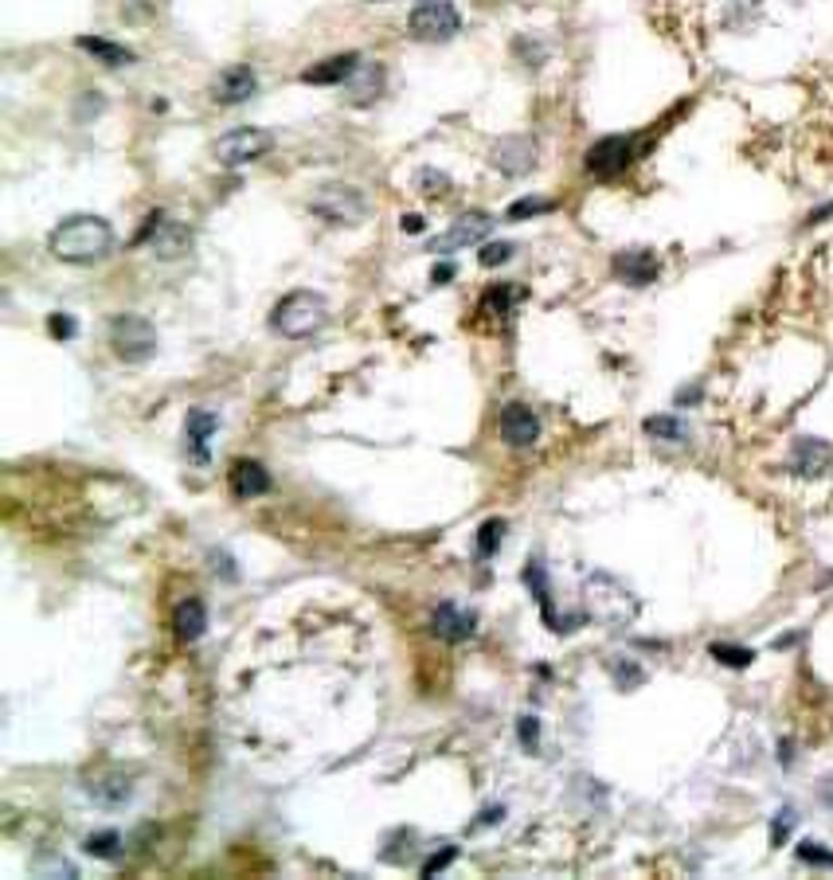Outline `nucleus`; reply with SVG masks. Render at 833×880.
I'll return each mask as SVG.
<instances>
[{"instance_id": "nucleus-37", "label": "nucleus", "mask_w": 833, "mask_h": 880, "mask_svg": "<svg viewBox=\"0 0 833 880\" xmlns=\"http://www.w3.org/2000/svg\"><path fill=\"white\" fill-rule=\"evenodd\" d=\"M419 188L427 192V197H447V192H450V177H447V173L423 169L419 173Z\"/></svg>"}, {"instance_id": "nucleus-20", "label": "nucleus", "mask_w": 833, "mask_h": 880, "mask_svg": "<svg viewBox=\"0 0 833 880\" xmlns=\"http://www.w3.org/2000/svg\"><path fill=\"white\" fill-rule=\"evenodd\" d=\"M384 67L380 63H360V71H356L353 79L345 83V98L353 106H372L380 94H384Z\"/></svg>"}, {"instance_id": "nucleus-46", "label": "nucleus", "mask_w": 833, "mask_h": 880, "mask_svg": "<svg viewBox=\"0 0 833 880\" xmlns=\"http://www.w3.org/2000/svg\"><path fill=\"white\" fill-rule=\"evenodd\" d=\"M368 4H384V0H368Z\"/></svg>"}, {"instance_id": "nucleus-15", "label": "nucleus", "mask_w": 833, "mask_h": 880, "mask_svg": "<svg viewBox=\"0 0 833 880\" xmlns=\"http://www.w3.org/2000/svg\"><path fill=\"white\" fill-rule=\"evenodd\" d=\"M478 630V615L474 610H462L459 603H439L431 610V634L442 638V642H466Z\"/></svg>"}, {"instance_id": "nucleus-35", "label": "nucleus", "mask_w": 833, "mask_h": 880, "mask_svg": "<svg viewBox=\"0 0 833 880\" xmlns=\"http://www.w3.org/2000/svg\"><path fill=\"white\" fill-rule=\"evenodd\" d=\"M798 861L802 865H822V869H833V853L818 842H802L798 845Z\"/></svg>"}, {"instance_id": "nucleus-34", "label": "nucleus", "mask_w": 833, "mask_h": 880, "mask_svg": "<svg viewBox=\"0 0 833 880\" xmlns=\"http://www.w3.org/2000/svg\"><path fill=\"white\" fill-rule=\"evenodd\" d=\"M513 251H516V247L505 243V239H501V243H486L478 251V263L481 266H501V263H509V259H513Z\"/></svg>"}, {"instance_id": "nucleus-28", "label": "nucleus", "mask_w": 833, "mask_h": 880, "mask_svg": "<svg viewBox=\"0 0 833 880\" xmlns=\"http://www.w3.org/2000/svg\"><path fill=\"white\" fill-rule=\"evenodd\" d=\"M709 654L716 657L721 665H728V669H748L751 662H755V650L748 646H728V642H712Z\"/></svg>"}, {"instance_id": "nucleus-24", "label": "nucleus", "mask_w": 833, "mask_h": 880, "mask_svg": "<svg viewBox=\"0 0 833 880\" xmlns=\"http://www.w3.org/2000/svg\"><path fill=\"white\" fill-rule=\"evenodd\" d=\"M642 431H646L650 439H657V442H669V447H685V442L693 439L689 423L677 419V415H650V419L642 423Z\"/></svg>"}, {"instance_id": "nucleus-31", "label": "nucleus", "mask_w": 833, "mask_h": 880, "mask_svg": "<svg viewBox=\"0 0 833 880\" xmlns=\"http://www.w3.org/2000/svg\"><path fill=\"white\" fill-rule=\"evenodd\" d=\"M798 825V814L795 810H790V806H783V810H778L775 818H771V845H787V837H790V830H795Z\"/></svg>"}, {"instance_id": "nucleus-39", "label": "nucleus", "mask_w": 833, "mask_h": 880, "mask_svg": "<svg viewBox=\"0 0 833 880\" xmlns=\"http://www.w3.org/2000/svg\"><path fill=\"white\" fill-rule=\"evenodd\" d=\"M212 568H216V575L224 572V580H239V572H235V560L227 552H212Z\"/></svg>"}, {"instance_id": "nucleus-45", "label": "nucleus", "mask_w": 833, "mask_h": 880, "mask_svg": "<svg viewBox=\"0 0 833 880\" xmlns=\"http://www.w3.org/2000/svg\"><path fill=\"white\" fill-rule=\"evenodd\" d=\"M822 802L833 806V778H825V783H822Z\"/></svg>"}, {"instance_id": "nucleus-40", "label": "nucleus", "mask_w": 833, "mask_h": 880, "mask_svg": "<svg viewBox=\"0 0 833 880\" xmlns=\"http://www.w3.org/2000/svg\"><path fill=\"white\" fill-rule=\"evenodd\" d=\"M501 818H505V806H486V810H481V818L474 822V830H481V825H497Z\"/></svg>"}, {"instance_id": "nucleus-29", "label": "nucleus", "mask_w": 833, "mask_h": 880, "mask_svg": "<svg viewBox=\"0 0 833 880\" xmlns=\"http://www.w3.org/2000/svg\"><path fill=\"white\" fill-rule=\"evenodd\" d=\"M501 540H505V521H501V516H489L486 525L478 528V556L481 560H489V556L501 548Z\"/></svg>"}, {"instance_id": "nucleus-32", "label": "nucleus", "mask_w": 833, "mask_h": 880, "mask_svg": "<svg viewBox=\"0 0 833 880\" xmlns=\"http://www.w3.org/2000/svg\"><path fill=\"white\" fill-rule=\"evenodd\" d=\"M516 740H521V748H525L528 756H536V751H540V721H536V716H521V721H516Z\"/></svg>"}, {"instance_id": "nucleus-3", "label": "nucleus", "mask_w": 833, "mask_h": 880, "mask_svg": "<svg viewBox=\"0 0 833 880\" xmlns=\"http://www.w3.org/2000/svg\"><path fill=\"white\" fill-rule=\"evenodd\" d=\"M329 321V301L313 290H294L271 309V329L282 333V337L301 341L313 337L321 325Z\"/></svg>"}, {"instance_id": "nucleus-21", "label": "nucleus", "mask_w": 833, "mask_h": 880, "mask_svg": "<svg viewBox=\"0 0 833 880\" xmlns=\"http://www.w3.org/2000/svg\"><path fill=\"white\" fill-rule=\"evenodd\" d=\"M207 630V607L204 599H185L177 603V610H172V634L180 638V642H200Z\"/></svg>"}, {"instance_id": "nucleus-25", "label": "nucleus", "mask_w": 833, "mask_h": 880, "mask_svg": "<svg viewBox=\"0 0 833 880\" xmlns=\"http://www.w3.org/2000/svg\"><path fill=\"white\" fill-rule=\"evenodd\" d=\"M525 583H528V591L536 595V603H540V610H544V622L552 627L556 622V610H552V587H548V568H544V560L536 556V560H528L525 563Z\"/></svg>"}, {"instance_id": "nucleus-8", "label": "nucleus", "mask_w": 833, "mask_h": 880, "mask_svg": "<svg viewBox=\"0 0 833 880\" xmlns=\"http://www.w3.org/2000/svg\"><path fill=\"white\" fill-rule=\"evenodd\" d=\"M638 157V138H627V133H610V138L595 141L587 150V157H583V165H587L591 177L599 180H615L622 177V173L630 169V160Z\"/></svg>"}, {"instance_id": "nucleus-14", "label": "nucleus", "mask_w": 833, "mask_h": 880, "mask_svg": "<svg viewBox=\"0 0 833 880\" xmlns=\"http://www.w3.org/2000/svg\"><path fill=\"white\" fill-rule=\"evenodd\" d=\"M489 231H493V219L486 216V212H466V216L454 219V227H450L447 235H439L431 243L435 254H447L454 251V247H474V243H486Z\"/></svg>"}, {"instance_id": "nucleus-23", "label": "nucleus", "mask_w": 833, "mask_h": 880, "mask_svg": "<svg viewBox=\"0 0 833 880\" xmlns=\"http://www.w3.org/2000/svg\"><path fill=\"white\" fill-rule=\"evenodd\" d=\"M75 44L83 47L86 56L98 59L103 67H130L133 59H138L126 44H114V39H103V36H79Z\"/></svg>"}, {"instance_id": "nucleus-36", "label": "nucleus", "mask_w": 833, "mask_h": 880, "mask_svg": "<svg viewBox=\"0 0 833 880\" xmlns=\"http://www.w3.org/2000/svg\"><path fill=\"white\" fill-rule=\"evenodd\" d=\"M47 333H51L56 341H71L79 333V325L71 313H51V318H47Z\"/></svg>"}, {"instance_id": "nucleus-33", "label": "nucleus", "mask_w": 833, "mask_h": 880, "mask_svg": "<svg viewBox=\"0 0 833 880\" xmlns=\"http://www.w3.org/2000/svg\"><path fill=\"white\" fill-rule=\"evenodd\" d=\"M610 674H615L618 689H638V685L646 681V674H642V669H638L634 662H622V657H618V662L610 665Z\"/></svg>"}, {"instance_id": "nucleus-2", "label": "nucleus", "mask_w": 833, "mask_h": 880, "mask_svg": "<svg viewBox=\"0 0 833 880\" xmlns=\"http://www.w3.org/2000/svg\"><path fill=\"white\" fill-rule=\"evenodd\" d=\"M583 603H587V618H595L599 627H610V630L630 627L638 618V610H642L634 591L607 572H591L587 580H583Z\"/></svg>"}, {"instance_id": "nucleus-9", "label": "nucleus", "mask_w": 833, "mask_h": 880, "mask_svg": "<svg viewBox=\"0 0 833 880\" xmlns=\"http://www.w3.org/2000/svg\"><path fill=\"white\" fill-rule=\"evenodd\" d=\"M138 243H150V251L157 254V259L172 263V259L188 254V247H192V231H188L185 224H177V219H169L165 212H153V216L145 219V227L138 231Z\"/></svg>"}, {"instance_id": "nucleus-11", "label": "nucleus", "mask_w": 833, "mask_h": 880, "mask_svg": "<svg viewBox=\"0 0 833 880\" xmlns=\"http://www.w3.org/2000/svg\"><path fill=\"white\" fill-rule=\"evenodd\" d=\"M497 435L516 450L536 447V439H540V419H536V412L528 403H505L501 415H497Z\"/></svg>"}, {"instance_id": "nucleus-17", "label": "nucleus", "mask_w": 833, "mask_h": 880, "mask_svg": "<svg viewBox=\"0 0 833 880\" xmlns=\"http://www.w3.org/2000/svg\"><path fill=\"white\" fill-rule=\"evenodd\" d=\"M227 486H231L235 501H254V497L271 493V474H266L263 462L254 459H239L227 469Z\"/></svg>"}, {"instance_id": "nucleus-30", "label": "nucleus", "mask_w": 833, "mask_h": 880, "mask_svg": "<svg viewBox=\"0 0 833 880\" xmlns=\"http://www.w3.org/2000/svg\"><path fill=\"white\" fill-rule=\"evenodd\" d=\"M556 200H544V197H525L516 200V204H509L505 219H513V224H521V219H533V216H544V212H552Z\"/></svg>"}, {"instance_id": "nucleus-12", "label": "nucleus", "mask_w": 833, "mask_h": 880, "mask_svg": "<svg viewBox=\"0 0 833 880\" xmlns=\"http://www.w3.org/2000/svg\"><path fill=\"white\" fill-rule=\"evenodd\" d=\"M489 160H493V169L505 173V177H525V173L536 169V141L533 138H501V141H493Z\"/></svg>"}, {"instance_id": "nucleus-16", "label": "nucleus", "mask_w": 833, "mask_h": 880, "mask_svg": "<svg viewBox=\"0 0 833 880\" xmlns=\"http://www.w3.org/2000/svg\"><path fill=\"white\" fill-rule=\"evenodd\" d=\"M219 431V415L207 412V407H197V412H188L185 419V450L188 459L197 462V466H207V447H212V435Z\"/></svg>"}, {"instance_id": "nucleus-18", "label": "nucleus", "mask_w": 833, "mask_h": 880, "mask_svg": "<svg viewBox=\"0 0 833 880\" xmlns=\"http://www.w3.org/2000/svg\"><path fill=\"white\" fill-rule=\"evenodd\" d=\"M356 71H360V56H356V51H345V56H329V59H321V63L306 67V71H301V83H309V86H345Z\"/></svg>"}, {"instance_id": "nucleus-4", "label": "nucleus", "mask_w": 833, "mask_h": 880, "mask_svg": "<svg viewBox=\"0 0 833 880\" xmlns=\"http://www.w3.org/2000/svg\"><path fill=\"white\" fill-rule=\"evenodd\" d=\"M309 212L333 227H356L368 216V200L360 188L353 185H321L309 197Z\"/></svg>"}, {"instance_id": "nucleus-1", "label": "nucleus", "mask_w": 833, "mask_h": 880, "mask_svg": "<svg viewBox=\"0 0 833 880\" xmlns=\"http://www.w3.org/2000/svg\"><path fill=\"white\" fill-rule=\"evenodd\" d=\"M114 247V227L103 216H71L51 231L47 251L59 263H98Z\"/></svg>"}, {"instance_id": "nucleus-41", "label": "nucleus", "mask_w": 833, "mask_h": 880, "mask_svg": "<svg viewBox=\"0 0 833 880\" xmlns=\"http://www.w3.org/2000/svg\"><path fill=\"white\" fill-rule=\"evenodd\" d=\"M400 231H403V235H423V231H427V219L415 216V212H412V216H403V219H400Z\"/></svg>"}, {"instance_id": "nucleus-22", "label": "nucleus", "mask_w": 833, "mask_h": 880, "mask_svg": "<svg viewBox=\"0 0 833 880\" xmlns=\"http://www.w3.org/2000/svg\"><path fill=\"white\" fill-rule=\"evenodd\" d=\"M86 795H91L98 806H106V810H118V806L130 802L133 783L126 775H103V778H91V783H86Z\"/></svg>"}, {"instance_id": "nucleus-44", "label": "nucleus", "mask_w": 833, "mask_h": 880, "mask_svg": "<svg viewBox=\"0 0 833 880\" xmlns=\"http://www.w3.org/2000/svg\"><path fill=\"white\" fill-rule=\"evenodd\" d=\"M790 759H795V751H790V740H783V744H778V763H787V768H790Z\"/></svg>"}, {"instance_id": "nucleus-19", "label": "nucleus", "mask_w": 833, "mask_h": 880, "mask_svg": "<svg viewBox=\"0 0 833 880\" xmlns=\"http://www.w3.org/2000/svg\"><path fill=\"white\" fill-rule=\"evenodd\" d=\"M830 462H833V447L822 439L802 435V439H795V447H790V469L802 474V478H818V474H825Z\"/></svg>"}, {"instance_id": "nucleus-7", "label": "nucleus", "mask_w": 833, "mask_h": 880, "mask_svg": "<svg viewBox=\"0 0 833 880\" xmlns=\"http://www.w3.org/2000/svg\"><path fill=\"white\" fill-rule=\"evenodd\" d=\"M274 150V133L254 130V126H243V130H231L212 145V157L224 165V169H239V165H251V160L266 157Z\"/></svg>"}, {"instance_id": "nucleus-6", "label": "nucleus", "mask_w": 833, "mask_h": 880, "mask_svg": "<svg viewBox=\"0 0 833 880\" xmlns=\"http://www.w3.org/2000/svg\"><path fill=\"white\" fill-rule=\"evenodd\" d=\"M407 32L423 44H447L462 32V16L450 0H423L407 20Z\"/></svg>"}, {"instance_id": "nucleus-43", "label": "nucleus", "mask_w": 833, "mask_h": 880, "mask_svg": "<svg viewBox=\"0 0 833 880\" xmlns=\"http://www.w3.org/2000/svg\"><path fill=\"white\" fill-rule=\"evenodd\" d=\"M830 216H833V204H822L818 212H810V219H806V224H822V219H830Z\"/></svg>"}, {"instance_id": "nucleus-26", "label": "nucleus", "mask_w": 833, "mask_h": 880, "mask_svg": "<svg viewBox=\"0 0 833 880\" xmlns=\"http://www.w3.org/2000/svg\"><path fill=\"white\" fill-rule=\"evenodd\" d=\"M83 853H91V857H98V861H118V857H122V834H118V830L91 834L83 842Z\"/></svg>"}, {"instance_id": "nucleus-10", "label": "nucleus", "mask_w": 833, "mask_h": 880, "mask_svg": "<svg viewBox=\"0 0 833 880\" xmlns=\"http://www.w3.org/2000/svg\"><path fill=\"white\" fill-rule=\"evenodd\" d=\"M207 94H212V103H219V106H243L259 94V75H254L247 63L224 67V71L212 79V91Z\"/></svg>"}, {"instance_id": "nucleus-42", "label": "nucleus", "mask_w": 833, "mask_h": 880, "mask_svg": "<svg viewBox=\"0 0 833 880\" xmlns=\"http://www.w3.org/2000/svg\"><path fill=\"white\" fill-rule=\"evenodd\" d=\"M454 274H459V271H454V263H439V266H435V271H431V282H435V286H447V282L454 278Z\"/></svg>"}, {"instance_id": "nucleus-27", "label": "nucleus", "mask_w": 833, "mask_h": 880, "mask_svg": "<svg viewBox=\"0 0 833 880\" xmlns=\"http://www.w3.org/2000/svg\"><path fill=\"white\" fill-rule=\"evenodd\" d=\"M513 301H516V290H513V286H493V290L481 294L478 313H486V318H505L509 309H513Z\"/></svg>"}, {"instance_id": "nucleus-5", "label": "nucleus", "mask_w": 833, "mask_h": 880, "mask_svg": "<svg viewBox=\"0 0 833 880\" xmlns=\"http://www.w3.org/2000/svg\"><path fill=\"white\" fill-rule=\"evenodd\" d=\"M110 348L126 365H145L157 353V329L141 313H118L110 321Z\"/></svg>"}, {"instance_id": "nucleus-38", "label": "nucleus", "mask_w": 833, "mask_h": 880, "mask_svg": "<svg viewBox=\"0 0 833 880\" xmlns=\"http://www.w3.org/2000/svg\"><path fill=\"white\" fill-rule=\"evenodd\" d=\"M454 857H459V849H454V845H447V849H442V853H431V857L423 861L419 877H439V872L447 869V865L454 861Z\"/></svg>"}, {"instance_id": "nucleus-13", "label": "nucleus", "mask_w": 833, "mask_h": 880, "mask_svg": "<svg viewBox=\"0 0 833 880\" xmlns=\"http://www.w3.org/2000/svg\"><path fill=\"white\" fill-rule=\"evenodd\" d=\"M610 271H615L618 282H627V286H650V282H657V274H662V259H657L654 251H646V247H630V251H618L615 259H610Z\"/></svg>"}]
</instances>
